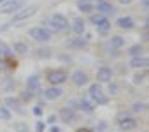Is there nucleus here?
<instances>
[{
	"label": "nucleus",
	"mask_w": 149,
	"mask_h": 132,
	"mask_svg": "<svg viewBox=\"0 0 149 132\" xmlns=\"http://www.w3.org/2000/svg\"><path fill=\"white\" fill-rule=\"evenodd\" d=\"M46 78L51 83V86H58V85H61L68 79V72L63 71V69H54V71H49Z\"/></svg>",
	"instance_id": "obj_1"
},
{
	"label": "nucleus",
	"mask_w": 149,
	"mask_h": 132,
	"mask_svg": "<svg viewBox=\"0 0 149 132\" xmlns=\"http://www.w3.org/2000/svg\"><path fill=\"white\" fill-rule=\"evenodd\" d=\"M25 0H6L4 4H0V14H13L23 9Z\"/></svg>",
	"instance_id": "obj_2"
},
{
	"label": "nucleus",
	"mask_w": 149,
	"mask_h": 132,
	"mask_svg": "<svg viewBox=\"0 0 149 132\" xmlns=\"http://www.w3.org/2000/svg\"><path fill=\"white\" fill-rule=\"evenodd\" d=\"M49 28L53 30V32H63V30H67L68 28V20L63 16V14H53L51 16V23H49ZM49 30V32H51Z\"/></svg>",
	"instance_id": "obj_3"
},
{
	"label": "nucleus",
	"mask_w": 149,
	"mask_h": 132,
	"mask_svg": "<svg viewBox=\"0 0 149 132\" xmlns=\"http://www.w3.org/2000/svg\"><path fill=\"white\" fill-rule=\"evenodd\" d=\"M90 97H91L97 104H102V106L109 102V97L104 93V90H102L100 83H95V85H91V86H90Z\"/></svg>",
	"instance_id": "obj_4"
},
{
	"label": "nucleus",
	"mask_w": 149,
	"mask_h": 132,
	"mask_svg": "<svg viewBox=\"0 0 149 132\" xmlns=\"http://www.w3.org/2000/svg\"><path fill=\"white\" fill-rule=\"evenodd\" d=\"M28 34L33 41H39V42H47L51 39V32L46 27H33V28H30Z\"/></svg>",
	"instance_id": "obj_5"
},
{
	"label": "nucleus",
	"mask_w": 149,
	"mask_h": 132,
	"mask_svg": "<svg viewBox=\"0 0 149 132\" xmlns=\"http://www.w3.org/2000/svg\"><path fill=\"white\" fill-rule=\"evenodd\" d=\"M35 7H26V9H19L18 13H14V16H13V21L11 23H19V21H23V20H28V18H32L33 14H35Z\"/></svg>",
	"instance_id": "obj_6"
},
{
	"label": "nucleus",
	"mask_w": 149,
	"mask_h": 132,
	"mask_svg": "<svg viewBox=\"0 0 149 132\" xmlns=\"http://www.w3.org/2000/svg\"><path fill=\"white\" fill-rule=\"evenodd\" d=\"M26 90L28 92H35V93H40L42 90H40V78L39 76H30L28 79H26Z\"/></svg>",
	"instance_id": "obj_7"
},
{
	"label": "nucleus",
	"mask_w": 149,
	"mask_h": 132,
	"mask_svg": "<svg viewBox=\"0 0 149 132\" xmlns=\"http://www.w3.org/2000/svg\"><path fill=\"white\" fill-rule=\"evenodd\" d=\"M130 67H133V69H147L149 67V58H146V56H132Z\"/></svg>",
	"instance_id": "obj_8"
},
{
	"label": "nucleus",
	"mask_w": 149,
	"mask_h": 132,
	"mask_svg": "<svg viewBox=\"0 0 149 132\" xmlns=\"http://www.w3.org/2000/svg\"><path fill=\"white\" fill-rule=\"evenodd\" d=\"M97 79H98L100 83H111V79H112V71H111V67H100V69L97 71Z\"/></svg>",
	"instance_id": "obj_9"
},
{
	"label": "nucleus",
	"mask_w": 149,
	"mask_h": 132,
	"mask_svg": "<svg viewBox=\"0 0 149 132\" xmlns=\"http://www.w3.org/2000/svg\"><path fill=\"white\" fill-rule=\"evenodd\" d=\"M97 11L102 14V16H105V14H114V6L112 4H109L107 0H98V4H97Z\"/></svg>",
	"instance_id": "obj_10"
},
{
	"label": "nucleus",
	"mask_w": 149,
	"mask_h": 132,
	"mask_svg": "<svg viewBox=\"0 0 149 132\" xmlns=\"http://www.w3.org/2000/svg\"><path fill=\"white\" fill-rule=\"evenodd\" d=\"M44 95H46L47 100H56V99H60V97L63 95V90H61L60 86H49V88L44 92Z\"/></svg>",
	"instance_id": "obj_11"
},
{
	"label": "nucleus",
	"mask_w": 149,
	"mask_h": 132,
	"mask_svg": "<svg viewBox=\"0 0 149 132\" xmlns=\"http://www.w3.org/2000/svg\"><path fill=\"white\" fill-rule=\"evenodd\" d=\"M135 127H137V121H135L132 116H126V118L119 120V128H121L123 132H128V130H135Z\"/></svg>",
	"instance_id": "obj_12"
},
{
	"label": "nucleus",
	"mask_w": 149,
	"mask_h": 132,
	"mask_svg": "<svg viewBox=\"0 0 149 132\" xmlns=\"http://www.w3.org/2000/svg\"><path fill=\"white\" fill-rule=\"evenodd\" d=\"M116 25H118L119 28H123V30H132V28L135 27V21H133L130 16H121V18H118Z\"/></svg>",
	"instance_id": "obj_13"
},
{
	"label": "nucleus",
	"mask_w": 149,
	"mask_h": 132,
	"mask_svg": "<svg viewBox=\"0 0 149 132\" xmlns=\"http://www.w3.org/2000/svg\"><path fill=\"white\" fill-rule=\"evenodd\" d=\"M72 81H74V85H76V86H84L88 83V76L83 71H76V72L72 74Z\"/></svg>",
	"instance_id": "obj_14"
},
{
	"label": "nucleus",
	"mask_w": 149,
	"mask_h": 132,
	"mask_svg": "<svg viewBox=\"0 0 149 132\" xmlns=\"http://www.w3.org/2000/svg\"><path fill=\"white\" fill-rule=\"evenodd\" d=\"M65 123H70V121H74L76 120V113H74V109H70V107H63V109H60V114H58Z\"/></svg>",
	"instance_id": "obj_15"
},
{
	"label": "nucleus",
	"mask_w": 149,
	"mask_h": 132,
	"mask_svg": "<svg viewBox=\"0 0 149 132\" xmlns=\"http://www.w3.org/2000/svg\"><path fill=\"white\" fill-rule=\"evenodd\" d=\"M72 30L76 32L77 35H83V34L86 32V23H84V20H83V18H76V20H74V25H72Z\"/></svg>",
	"instance_id": "obj_16"
},
{
	"label": "nucleus",
	"mask_w": 149,
	"mask_h": 132,
	"mask_svg": "<svg viewBox=\"0 0 149 132\" xmlns=\"http://www.w3.org/2000/svg\"><path fill=\"white\" fill-rule=\"evenodd\" d=\"M95 27H97V30H98L102 35H107V34L111 32V21H109L107 18H102V20H100Z\"/></svg>",
	"instance_id": "obj_17"
},
{
	"label": "nucleus",
	"mask_w": 149,
	"mask_h": 132,
	"mask_svg": "<svg viewBox=\"0 0 149 132\" xmlns=\"http://www.w3.org/2000/svg\"><path fill=\"white\" fill-rule=\"evenodd\" d=\"M6 107H11V109H16L18 113H23L19 100H18V99H14V97H7V99H6Z\"/></svg>",
	"instance_id": "obj_18"
},
{
	"label": "nucleus",
	"mask_w": 149,
	"mask_h": 132,
	"mask_svg": "<svg viewBox=\"0 0 149 132\" xmlns=\"http://www.w3.org/2000/svg\"><path fill=\"white\" fill-rule=\"evenodd\" d=\"M77 104H79V109H83V111H86V113H91V111L95 109V102H91V100H88V99H81Z\"/></svg>",
	"instance_id": "obj_19"
},
{
	"label": "nucleus",
	"mask_w": 149,
	"mask_h": 132,
	"mask_svg": "<svg viewBox=\"0 0 149 132\" xmlns=\"http://www.w3.org/2000/svg\"><path fill=\"white\" fill-rule=\"evenodd\" d=\"M13 49H14V53H19V55H26V51H28V46H26V44H23V42H14Z\"/></svg>",
	"instance_id": "obj_20"
},
{
	"label": "nucleus",
	"mask_w": 149,
	"mask_h": 132,
	"mask_svg": "<svg viewBox=\"0 0 149 132\" xmlns=\"http://www.w3.org/2000/svg\"><path fill=\"white\" fill-rule=\"evenodd\" d=\"M142 51H144L142 44H135V46H132V48L128 49V53H130L132 56H140V55H142Z\"/></svg>",
	"instance_id": "obj_21"
},
{
	"label": "nucleus",
	"mask_w": 149,
	"mask_h": 132,
	"mask_svg": "<svg viewBox=\"0 0 149 132\" xmlns=\"http://www.w3.org/2000/svg\"><path fill=\"white\" fill-rule=\"evenodd\" d=\"M79 6V11L81 13H86V14H90V13H93V4L91 2H84V4H77Z\"/></svg>",
	"instance_id": "obj_22"
},
{
	"label": "nucleus",
	"mask_w": 149,
	"mask_h": 132,
	"mask_svg": "<svg viewBox=\"0 0 149 132\" xmlns=\"http://www.w3.org/2000/svg\"><path fill=\"white\" fill-rule=\"evenodd\" d=\"M111 46L118 49V48L125 46V39H123V37H119V35H116V37H112V39H111Z\"/></svg>",
	"instance_id": "obj_23"
},
{
	"label": "nucleus",
	"mask_w": 149,
	"mask_h": 132,
	"mask_svg": "<svg viewBox=\"0 0 149 132\" xmlns=\"http://www.w3.org/2000/svg\"><path fill=\"white\" fill-rule=\"evenodd\" d=\"M0 120H11V109L6 106H0Z\"/></svg>",
	"instance_id": "obj_24"
},
{
	"label": "nucleus",
	"mask_w": 149,
	"mask_h": 132,
	"mask_svg": "<svg viewBox=\"0 0 149 132\" xmlns=\"http://www.w3.org/2000/svg\"><path fill=\"white\" fill-rule=\"evenodd\" d=\"M37 56L39 58H51V49H47V48L37 49Z\"/></svg>",
	"instance_id": "obj_25"
},
{
	"label": "nucleus",
	"mask_w": 149,
	"mask_h": 132,
	"mask_svg": "<svg viewBox=\"0 0 149 132\" xmlns=\"http://www.w3.org/2000/svg\"><path fill=\"white\" fill-rule=\"evenodd\" d=\"M14 128H16L18 132H30V128H28V125H26L25 121H18V123L14 125Z\"/></svg>",
	"instance_id": "obj_26"
},
{
	"label": "nucleus",
	"mask_w": 149,
	"mask_h": 132,
	"mask_svg": "<svg viewBox=\"0 0 149 132\" xmlns=\"http://www.w3.org/2000/svg\"><path fill=\"white\" fill-rule=\"evenodd\" d=\"M132 109H133L135 113H142V111L146 109V104H142V102H135V104L132 106Z\"/></svg>",
	"instance_id": "obj_27"
},
{
	"label": "nucleus",
	"mask_w": 149,
	"mask_h": 132,
	"mask_svg": "<svg viewBox=\"0 0 149 132\" xmlns=\"http://www.w3.org/2000/svg\"><path fill=\"white\" fill-rule=\"evenodd\" d=\"M72 46H74V48H84V46H86V41H84V39H74V41H72Z\"/></svg>",
	"instance_id": "obj_28"
},
{
	"label": "nucleus",
	"mask_w": 149,
	"mask_h": 132,
	"mask_svg": "<svg viewBox=\"0 0 149 132\" xmlns=\"http://www.w3.org/2000/svg\"><path fill=\"white\" fill-rule=\"evenodd\" d=\"M102 18H105V16H102L100 13H97V14H91V16H90V21H91L93 25H97V23H98Z\"/></svg>",
	"instance_id": "obj_29"
},
{
	"label": "nucleus",
	"mask_w": 149,
	"mask_h": 132,
	"mask_svg": "<svg viewBox=\"0 0 149 132\" xmlns=\"http://www.w3.org/2000/svg\"><path fill=\"white\" fill-rule=\"evenodd\" d=\"M46 130V121H37L35 123V132H44Z\"/></svg>",
	"instance_id": "obj_30"
},
{
	"label": "nucleus",
	"mask_w": 149,
	"mask_h": 132,
	"mask_svg": "<svg viewBox=\"0 0 149 132\" xmlns=\"http://www.w3.org/2000/svg\"><path fill=\"white\" fill-rule=\"evenodd\" d=\"M32 97H33V93L26 90V92H23V97H21V99H23L25 102H30V100H32Z\"/></svg>",
	"instance_id": "obj_31"
},
{
	"label": "nucleus",
	"mask_w": 149,
	"mask_h": 132,
	"mask_svg": "<svg viewBox=\"0 0 149 132\" xmlns=\"http://www.w3.org/2000/svg\"><path fill=\"white\" fill-rule=\"evenodd\" d=\"M56 120H58V114H49V118H47V123L54 125V123H56Z\"/></svg>",
	"instance_id": "obj_32"
},
{
	"label": "nucleus",
	"mask_w": 149,
	"mask_h": 132,
	"mask_svg": "<svg viewBox=\"0 0 149 132\" xmlns=\"http://www.w3.org/2000/svg\"><path fill=\"white\" fill-rule=\"evenodd\" d=\"M33 114H35V116H42V107H40V106H35V107H33Z\"/></svg>",
	"instance_id": "obj_33"
},
{
	"label": "nucleus",
	"mask_w": 149,
	"mask_h": 132,
	"mask_svg": "<svg viewBox=\"0 0 149 132\" xmlns=\"http://www.w3.org/2000/svg\"><path fill=\"white\" fill-rule=\"evenodd\" d=\"M142 79H144V76H142V74H137V76L133 78V83H137V85H139V83H142Z\"/></svg>",
	"instance_id": "obj_34"
},
{
	"label": "nucleus",
	"mask_w": 149,
	"mask_h": 132,
	"mask_svg": "<svg viewBox=\"0 0 149 132\" xmlns=\"http://www.w3.org/2000/svg\"><path fill=\"white\" fill-rule=\"evenodd\" d=\"M109 93H116V85L109 83Z\"/></svg>",
	"instance_id": "obj_35"
},
{
	"label": "nucleus",
	"mask_w": 149,
	"mask_h": 132,
	"mask_svg": "<svg viewBox=\"0 0 149 132\" xmlns=\"http://www.w3.org/2000/svg\"><path fill=\"white\" fill-rule=\"evenodd\" d=\"M76 132H93L91 128H88V127H81V128H77Z\"/></svg>",
	"instance_id": "obj_36"
},
{
	"label": "nucleus",
	"mask_w": 149,
	"mask_h": 132,
	"mask_svg": "<svg viewBox=\"0 0 149 132\" xmlns=\"http://www.w3.org/2000/svg\"><path fill=\"white\" fill-rule=\"evenodd\" d=\"M118 2H119V4H123V6H128V4H132V2H133V0H118Z\"/></svg>",
	"instance_id": "obj_37"
},
{
	"label": "nucleus",
	"mask_w": 149,
	"mask_h": 132,
	"mask_svg": "<svg viewBox=\"0 0 149 132\" xmlns=\"http://www.w3.org/2000/svg\"><path fill=\"white\" fill-rule=\"evenodd\" d=\"M60 60H63V62H70V56H65V55H60Z\"/></svg>",
	"instance_id": "obj_38"
},
{
	"label": "nucleus",
	"mask_w": 149,
	"mask_h": 132,
	"mask_svg": "<svg viewBox=\"0 0 149 132\" xmlns=\"http://www.w3.org/2000/svg\"><path fill=\"white\" fill-rule=\"evenodd\" d=\"M49 132H60V127H56V125H53V127L49 128Z\"/></svg>",
	"instance_id": "obj_39"
},
{
	"label": "nucleus",
	"mask_w": 149,
	"mask_h": 132,
	"mask_svg": "<svg viewBox=\"0 0 149 132\" xmlns=\"http://www.w3.org/2000/svg\"><path fill=\"white\" fill-rule=\"evenodd\" d=\"M144 27H146V28H147V30H149V16H147V18H146V23H144Z\"/></svg>",
	"instance_id": "obj_40"
},
{
	"label": "nucleus",
	"mask_w": 149,
	"mask_h": 132,
	"mask_svg": "<svg viewBox=\"0 0 149 132\" xmlns=\"http://www.w3.org/2000/svg\"><path fill=\"white\" fill-rule=\"evenodd\" d=\"M142 4H144V7H149V0H142Z\"/></svg>",
	"instance_id": "obj_41"
},
{
	"label": "nucleus",
	"mask_w": 149,
	"mask_h": 132,
	"mask_svg": "<svg viewBox=\"0 0 149 132\" xmlns=\"http://www.w3.org/2000/svg\"><path fill=\"white\" fill-rule=\"evenodd\" d=\"M84 2H90V0H77V4H84Z\"/></svg>",
	"instance_id": "obj_42"
},
{
	"label": "nucleus",
	"mask_w": 149,
	"mask_h": 132,
	"mask_svg": "<svg viewBox=\"0 0 149 132\" xmlns=\"http://www.w3.org/2000/svg\"><path fill=\"white\" fill-rule=\"evenodd\" d=\"M4 2H6V0H0V4H4Z\"/></svg>",
	"instance_id": "obj_43"
},
{
	"label": "nucleus",
	"mask_w": 149,
	"mask_h": 132,
	"mask_svg": "<svg viewBox=\"0 0 149 132\" xmlns=\"http://www.w3.org/2000/svg\"><path fill=\"white\" fill-rule=\"evenodd\" d=\"M147 37H149V35H147Z\"/></svg>",
	"instance_id": "obj_44"
}]
</instances>
